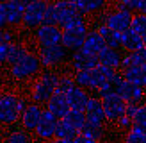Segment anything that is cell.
<instances>
[{"mask_svg": "<svg viewBox=\"0 0 146 143\" xmlns=\"http://www.w3.org/2000/svg\"><path fill=\"white\" fill-rule=\"evenodd\" d=\"M27 98L16 95L13 91L0 93V125L11 127L20 122V116L27 107Z\"/></svg>", "mask_w": 146, "mask_h": 143, "instance_id": "6da1fadb", "label": "cell"}, {"mask_svg": "<svg viewBox=\"0 0 146 143\" xmlns=\"http://www.w3.org/2000/svg\"><path fill=\"white\" fill-rule=\"evenodd\" d=\"M59 74H55L54 70H43L38 75V79L31 84L29 95H31V102L38 104H46L50 97L57 91V84H59Z\"/></svg>", "mask_w": 146, "mask_h": 143, "instance_id": "7a4b0ae2", "label": "cell"}, {"mask_svg": "<svg viewBox=\"0 0 146 143\" xmlns=\"http://www.w3.org/2000/svg\"><path fill=\"white\" fill-rule=\"evenodd\" d=\"M41 72H43V64H41L39 55H38V52H31V50L18 63H14L9 66V75L16 82L31 81V79L38 77Z\"/></svg>", "mask_w": 146, "mask_h": 143, "instance_id": "3957f363", "label": "cell"}, {"mask_svg": "<svg viewBox=\"0 0 146 143\" xmlns=\"http://www.w3.org/2000/svg\"><path fill=\"white\" fill-rule=\"evenodd\" d=\"M87 32H89V23H87L86 16L80 14V16H77L73 21H70L66 27H62L61 45L64 48H68L70 52H77V50L82 48Z\"/></svg>", "mask_w": 146, "mask_h": 143, "instance_id": "277c9868", "label": "cell"}, {"mask_svg": "<svg viewBox=\"0 0 146 143\" xmlns=\"http://www.w3.org/2000/svg\"><path fill=\"white\" fill-rule=\"evenodd\" d=\"M132 18H134V14H132L130 9H125V7H121V5H116L112 11H107V13L102 14L98 23H105L107 27H111L112 31L123 32V31H127V29H130Z\"/></svg>", "mask_w": 146, "mask_h": 143, "instance_id": "5b68a950", "label": "cell"}, {"mask_svg": "<svg viewBox=\"0 0 146 143\" xmlns=\"http://www.w3.org/2000/svg\"><path fill=\"white\" fill-rule=\"evenodd\" d=\"M38 55H39V59H41L43 68L52 70V68L61 66V64L68 59V57H70V50H68V48H64L61 43H59V45L39 47Z\"/></svg>", "mask_w": 146, "mask_h": 143, "instance_id": "8992f818", "label": "cell"}, {"mask_svg": "<svg viewBox=\"0 0 146 143\" xmlns=\"http://www.w3.org/2000/svg\"><path fill=\"white\" fill-rule=\"evenodd\" d=\"M48 7V0H34L29 5H25V14H23V25L29 31H36L39 25L45 21V13Z\"/></svg>", "mask_w": 146, "mask_h": 143, "instance_id": "52a82bcc", "label": "cell"}, {"mask_svg": "<svg viewBox=\"0 0 146 143\" xmlns=\"http://www.w3.org/2000/svg\"><path fill=\"white\" fill-rule=\"evenodd\" d=\"M36 43L39 47H50V45H59L62 41V29L59 25H46L43 23L34 31Z\"/></svg>", "mask_w": 146, "mask_h": 143, "instance_id": "ba28073f", "label": "cell"}, {"mask_svg": "<svg viewBox=\"0 0 146 143\" xmlns=\"http://www.w3.org/2000/svg\"><path fill=\"white\" fill-rule=\"evenodd\" d=\"M104 104V111H105V118L107 122H118L127 111V102L123 100L118 93H111L102 98Z\"/></svg>", "mask_w": 146, "mask_h": 143, "instance_id": "9c48e42d", "label": "cell"}, {"mask_svg": "<svg viewBox=\"0 0 146 143\" xmlns=\"http://www.w3.org/2000/svg\"><path fill=\"white\" fill-rule=\"evenodd\" d=\"M57 124H59V118L54 116L48 109L43 111V116L39 120L38 127H36V138L41 141H52L55 138V131H57Z\"/></svg>", "mask_w": 146, "mask_h": 143, "instance_id": "30bf717a", "label": "cell"}, {"mask_svg": "<svg viewBox=\"0 0 146 143\" xmlns=\"http://www.w3.org/2000/svg\"><path fill=\"white\" fill-rule=\"evenodd\" d=\"M43 111L45 109L41 107V104L29 102L27 107L23 109V113H21V116H20V125L23 127L25 131L34 132L38 124H39V120H41V116H43Z\"/></svg>", "mask_w": 146, "mask_h": 143, "instance_id": "8fae6325", "label": "cell"}, {"mask_svg": "<svg viewBox=\"0 0 146 143\" xmlns=\"http://www.w3.org/2000/svg\"><path fill=\"white\" fill-rule=\"evenodd\" d=\"M116 93H118L127 104L141 106V102L144 100V88H143V86L128 82V81H125V79H123V82L116 88Z\"/></svg>", "mask_w": 146, "mask_h": 143, "instance_id": "7c38bea8", "label": "cell"}, {"mask_svg": "<svg viewBox=\"0 0 146 143\" xmlns=\"http://www.w3.org/2000/svg\"><path fill=\"white\" fill-rule=\"evenodd\" d=\"M55 13H57V25L61 29L66 27L70 21H73L77 16H80V13L77 9L75 2H68V0H55ZM84 16V14H82Z\"/></svg>", "mask_w": 146, "mask_h": 143, "instance_id": "4fadbf2b", "label": "cell"}, {"mask_svg": "<svg viewBox=\"0 0 146 143\" xmlns=\"http://www.w3.org/2000/svg\"><path fill=\"white\" fill-rule=\"evenodd\" d=\"M4 9H5V16H7V23L9 27H18L23 23V14H25V5L20 0H2Z\"/></svg>", "mask_w": 146, "mask_h": 143, "instance_id": "5bb4252c", "label": "cell"}, {"mask_svg": "<svg viewBox=\"0 0 146 143\" xmlns=\"http://www.w3.org/2000/svg\"><path fill=\"white\" fill-rule=\"evenodd\" d=\"M86 118L89 124H100L104 125L107 118H105V111H104V104H102V98L98 95H91L89 102H87V107H86Z\"/></svg>", "mask_w": 146, "mask_h": 143, "instance_id": "9a60e30c", "label": "cell"}, {"mask_svg": "<svg viewBox=\"0 0 146 143\" xmlns=\"http://www.w3.org/2000/svg\"><path fill=\"white\" fill-rule=\"evenodd\" d=\"M100 61L96 55H89L86 54L84 50H77V52H71L70 55V66L73 72H80V70H91L94 66H98Z\"/></svg>", "mask_w": 146, "mask_h": 143, "instance_id": "2e32d148", "label": "cell"}, {"mask_svg": "<svg viewBox=\"0 0 146 143\" xmlns=\"http://www.w3.org/2000/svg\"><path fill=\"white\" fill-rule=\"evenodd\" d=\"M105 47H107V43L104 39V36L98 32V29H89V32L86 36V41H84V45H82L80 50H84V52L89 54V55H96L98 57V54Z\"/></svg>", "mask_w": 146, "mask_h": 143, "instance_id": "e0dca14e", "label": "cell"}, {"mask_svg": "<svg viewBox=\"0 0 146 143\" xmlns=\"http://www.w3.org/2000/svg\"><path fill=\"white\" fill-rule=\"evenodd\" d=\"M45 106H46L45 109H48L50 113L54 114V116H57L59 120H62V118L68 114V111H70L68 98H66V95H64V93H61V91H55Z\"/></svg>", "mask_w": 146, "mask_h": 143, "instance_id": "ac0fdd59", "label": "cell"}, {"mask_svg": "<svg viewBox=\"0 0 146 143\" xmlns=\"http://www.w3.org/2000/svg\"><path fill=\"white\" fill-rule=\"evenodd\" d=\"M66 98H68V104H70V109H75V111H86L87 102L91 98V93L89 90L86 88H80V86H75L71 91L66 93Z\"/></svg>", "mask_w": 146, "mask_h": 143, "instance_id": "d6986e66", "label": "cell"}, {"mask_svg": "<svg viewBox=\"0 0 146 143\" xmlns=\"http://www.w3.org/2000/svg\"><path fill=\"white\" fill-rule=\"evenodd\" d=\"M98 61H100V64H104V66H109V68L118 70V68H121L123 55H121V52H119L118 48L105 47V48L98 54Z\"/></svg>", "mask_w": 146, "mask_h": 143, "instance_id": "ffe728a7", "label": "cell"}, {"mask_svg": "<svg viewBox=\"0 0 146 143\" xmlns=\"http://www.w3.org/2000/svg\"><path fill=\"white\" fill-rule=\"evenodd\" d=\"M144 47V39L139 34L132 29H127V31L121 32V48L127 50V52H135V50H141Z\"/></svg>", "mask_w": 146, "mask_h": 143, "instance_id": "44dd1931", "label": "cell"}, {"mask_svg": "<svg viewBox=\"0 0 146 143\" xmlns=\"http://www.w3.org/2000/svg\"><path fill=\"white\" fill-rule=\"evenodd\" d=\"M75 5L80 14L87 16V14H96V13L105 11L107 0H77Z\"/></svg>", "mask_w": 146, "mask_h": 143, "instance_id": "7402d4cb", "label": "cell"}, {"mask_svg": "<svg viewBox=\"0 0 146 143\" xmlns=\"http://www.w3.org/2000/svg\"><path fill=\"white\" fill-rule=\"evenodd\" d=\"M94 29H98V32L104 36V39L107 43V47L111 48H121V32L118 31H112L111 27H107L105 23H96L94 25Z\"/></svg>", "mask_w": 146, "mask_h": 143, "instance_id": "603a6c76", "label": "cell"}, {"mask_svg": "<svg viewBox=\"0 0 146 143\" xmlns=\"http://www.w3.org/2000/svg\"><path fill=\"white\" fill-rule=\"evenodd\" d=\"M143 64H146V47H143L141 50H135V52H127V55H123L121 70L130 66H143Z\"/></svg>", "mask_w": 146, "mask_h": 143, "instance_id": "cb8c5ba5", "label": "cell"}, {"mask_svg": "<svg viewBox=\"0 0 146 143\" xmlns=\"http://www.w3.org/2000/svg\"><path fill=\"white\" fill-rule=\"evenodd\" d=\"M32 136L29 131H25L23 127H20V129H13L11 132H7L5 134V138H4V143H32Z\"/></svg>", "mask_w": 146, "mask_h": 143, "instance_id": "d4e9b609", "label": "cell"}, {"mask_svg": "<svg viewBox=\"0 0 146 143\" xmlns=\"http://www.w3.org/2000/svg\"><path fill=\"white\" fill-rule=\"evenodd\" d=\"M62 120H64V122H68L71 127H75L78 132H82L84 125L87 124L86 113H84V111H75V109H70V111H68V114H66V116H64Z\"/></svg>", "mask_w": 146, "mask_h": 143, "instance_id": "484cf974", "label": "cell"}, {"mask_svg": "<svg viewBox=\"0 0 146 143\" xmlns=\"http://www.w3.org/2000/svg\"><path fill=\"white\" fill-rule=\"evenodd\" d=\"M121 74H123V79H125V81L143 86V81H144V64H143V66L125 68V70H121Z\"/></svg>", "mask_w": 146, "mask_h": 143, "instance_id": "4316f807", "label": "cell"}, {"mask_svg": "<svg viewBox=\"0 0 146 143\" xmlns=\"http://www.w3.org/2000/svg\"><path fill=\"white\" fill-rule=\"evenodd\" d=\"M80 132L77 131L75 127H71L68 122L59 120L57 124V131H55V138H61V140H75Z\"/></svg>", "mask_w": 146, "mask_h": 143, "instance_id": "83f0119b", "label": "cell"}, {"mask_svg": "<svg viewBox=\"0 0 146 143\" xmlns=\"http://www.w3.org/2000/svg\"><path fill=\"white\" fill-rule=\"evenodd\" d=\"M125 143H146V127L134 124L125 136Z\"/></svg>", "mask_w": 146, "mask_h": 143, "instance_id": "f1b7e54d", "label": "cell"}, {"mask_svg": "<svg viewBox=\"0 0 146 143\" xmlns=\"http://www.w3.org/2000/svg\"><path fill=\"white\" fill-rule=\"evenodd\" d=\"M29 52V48L23 45V43H11V47H9V59H7V64H14V63H18L21 57H23L25 54Z\"/></svg>", "mask_w": 146, "mask_h": 143, "instance_id": "f546056e", "label": "cell"}, {"mask_svg": "<svg viewBox=\"0 0 146 143\" xmlns=\"http://www.w3.org/2000/svg\"><path fill=\"white\" fill-rule=\"evenodd\" d=\"M130 29H132V31H135V32L139 34L144 41H146V14H143V13L134 14V18H132V25H130Z\"/></svg>", "mask_w": 146, "mask_h": 143, "instance_id": "4dcf8cb0", "label": "cell"}, {"mask_svg": "<svg viewBox=\"0 0 146 143\" xmlns=\"http://www.w3.org/2000/svg\"><path fill=\"white\" fill-rule=\"evenodd\" d=\"M82 134L100 141L102 138H104V134H105V129H104V125H100V124H89V122H87V124L84 125V129H82Z\"/></svg>", "mask_w": 146, "mask_h": 143, "instance_id": "1f68e13d", "label": "cell"}, {"mask_svg": "<svg viewBox=\"0 0 146 143\" xmlns=\"http://www.w3.org/2000/svg\"><path fill=\"white\" fill-rule=\"evenodd\" d=\"M75 79H73V74L70 75V74H62L61 77H59V84H57V91H61V93H64L66 95L68 91H71L73 88H75Z\"/></svg>", "mask_w": 146, "mask_h": 143, "instance_id": "d6a6232c", "label": "cell"}, {"mask_svg": "<svg viewBox=\"0 0 146 143\" xmlns=\"http://www.w3.org/2000/svg\"><path fill=\"white\" fill-rule=\"evenodd\" d=\"M73 79H75V84H77V86L89 90V86H91V72H89V70L73 72Z\"/></svg>", "mask_w": 146, "mask_h": 143, "instance_id": "836d02e7", "label": "cell"}, {"mask_svg": "<svg viewBox=\"0 0 146 143\" xmlns=\"http://www.w3.org/2000/svg\"><path fill=\"white\" fill-rule=\"evenodd\" d=\"M43 23H46V25H57V13H55L54 2H48L46 13H45V21H43Z\"/></svg>", "mask_w": 146, "mask_h": 143, "instance_id": "e575fe53", "label": "cell"}, {"mask_svg": "<svg viewBox=\"0 0 146 143\" xmlns=\"http://www.w3.org/2000/svg\"><path fill=\"white\" fill-rule=\"evenodd\" d=\"M134 124L146 127V104H141L139 107H137V113L134 116Z\"/></svg>", "mask_w": 146, "mask_h": 143, "instance_id": "d590c367", "label": "cell"}, {"mask_svg": "<svg viewBox=\"0 0 146 143\" xmlns=\"http://www.w3.org/2000/svg\"><path fill=\"white\" fill-rule=\"evenodd\" d=\"M143 4V0H119L118 5L125 7V9H130V11H139V5Z\"/></svg>", "mask_w": 146, "mask_h": 143, "instance_id": "8d00e7d4", "label": "cell"}, {"mask_svg": "<svg viewBox=\"0 0 146 143\" xmlns=\"http://www.w3.org/2000/svg\"><path fill=\"white\" fill-rule=\"evenodd\" d=\"M9 47H11V43H0V66L7 64V59H9Z\"/></svg>", "mask_w": 146, "mask_h": 143, "instance_id": "74e56055", "label": "cell"}, {"mask_svg": "<svg viewBox=\"0 0 146 143\" xmlns=\"http://www.w3.org/2000/svg\"><path fill=\"white\" fill-rule=\"evenodd\" d=\"M116 124L119 125V129H125V131H130L132 129V125H134V118H130L128 114H123V116L116 122Z\"/></svg>", "mask_w": 146, "mask_h": 143, "instance_id": "f35d334b", "label": "cell"}, {"mask_svg": "<svg viewBox=\"0 0 146 143\" xmlns=\"http://www.w3.org/2000/svg\"><path fill=\"white\" fill-rule=\"evenodd\" d=\"M73 143H100L98 140H94V138H89V136H86V134H82L80 132L75 140H73Z\"/></svg>", "mask_w": 146, "mask_h": 143, "instance_id": "ab89813d", "label": "cell"}, {"mask_svg": "<svg viewBox=\"0 0 146 143\" xmlns=\"http://www.w3.org/2000/svg\"><path fill=\"white\" fill-rule=\"evenodd\" d=\"M5 27H9V23H7V16H5V9H4V4L0 2V31H4Z\"/></svg>", "mask_w": 146, "mask_h": 143, "instance_id": "60d3db41", "label": "cell"}, {"mask_svg": "<svg viewBox=\"0 0 146 143\" xmlns=\"http://www.w3.org/2000/svg\"><path fill=\"white\" fill-rule=\"evenodd\" d=\"M137 104H127V111H125V114H128L130 118H134L135 116V113H137Z\"/></svg>", "mask_w": 146, "mask_h": 143, "instance_id": "b9f144b4", "label": "cell"}, {"mask_svg": "<svg viewBox=\"0 0 146 143\" xmlns=\"http://www.w3.org/2000/svg\"><path fill=\"white\" fill-rule=\"evenodd\" d=\"M48 143H73V140H61V138H54L52 141H48Z\"/></svg>", "mask_w": 146, "mask_h": 143, "instance_id": "7bdbcfd3", "label": "cell"}, {"mask_svg": "<svg viewBox=\"0 0 146 143\" xmlns=\"http://www.w3.org/2000/svg\"><path fill=\"white\" fill-rule=\"evenodd\" d=\"M139 13H143V14H146V0H143V4L139 5Z\"/></svg>", "mask_w": 146, "mask_h": 143, "instance_id": "ee69618b", "label": "cell"}, {"mask_svg": "<svg viewBox=\"0 0 146 143\" xmlns=\"http://www.w3.org/2000/svg\"><path fill=\"white\" fill-rule=\"evenodd\" d=\"M143 88L146 90V64H144V81H143Z\"/></svg>", "mask_w": 146, "mask_h": 143, "instance_id": "f6af8a7d", "label": "cell"}, {"mask_svg": "<svg viewBox=\"0 0 146 143\" xmlns=\"http://www.w3.org/2000/svg\"><path fill=\"white\" fill-rule=\"evenodd\" d=\"M20 2L23 4V5H29V4H31V2H34V0H20Z\"/></svg>", "mask_w": 146, "mask_h": 143, "instance_id": "bcb514c9", "label": "cell"}, {"mask_svg": "<svg viewBox=\"0 0 146 143\" xmlns=\"http://www.w3.org/2000/svg\"><path fill=\"white\" fill-rule=\"evenodd\" d=\"M0 43H5L4 41V31H0Z\"/></svg>", "mask_w": 146, "mask_h": 143, "instance_id": "7dc6e473", "label": "cell"}, {"mask_svg": "<svg viewBox=\"0 0 146 143\" xmlns=\"http://www.w3.org/2000/svg\"><path fill=\"white\" fill-rule=\"evenodd\" d=\"M68 2H77V0H68Z\"/></svg>", "mask_w": 146, "mask_h": 143, "instance_id": "c3c4849f", "label": "cell"}, {"mask_svg": "<svg viewBox=\"0 0 146 143\" xmlns=\"http://www.w3.org/2000/svg\"><path fill=\"white\" fill-rule=\"evenodd\" d=\"M144 47H146V41H144Z\"/></svg>", "mask_w": 146, "mask_h": 143, "instance_id": "681fc988", "label": "cell"}, {"mask_svg": "<svg viewBox=\"0 0 146 143\" xmlns=\"http://www.w3.org/2000/svg\"><path fill=\"white\" fill-rule=\"evenodd\" d=\"M0 143H4V141H0Z\"/></svg>", "mask_w": 146, "mask_h": 143, "instance_id": "f907efd6", "label": "cell"}, {"mask_svg": "<svg viewBox=\"0 0 146 143\" xmlns=\"http://www.w3.org/2000/svg\"><path fill=\"white\" fill-rule=\"evenodd\" d=\"M0 2H2V0H0Z\"/></svg>", "mask_w": 146, "mask_h": 143, "instance_id": "816d5d0a", "label": "cell"}]
</instances>
